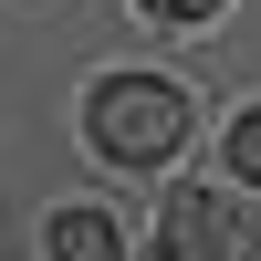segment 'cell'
Returning a JSON list of instances; mask_svg holds the SVG:
<instances>
[{
	"label": "cell",
	"instance_id": "cell-1",
	"mask_svg": "<svg viewBox=\"0 0 261 261\" xmlns=\"http://www.w3.org/2000/svg\"><path fill=\"white\" fill-rule=\"evenodd\" d=\"M84 136H94L105 167H157V157H178V136H188V94L167 73H105L94 94H84Z\"/></svg>",
	"mask_w": 261,
	"mask_h": 261
},
{
	"label": "cell",
	"instance_id": "cell-2",
	"mask_svg": "<svg viewBox=\"0 0 261 261\" xmlns=\"http://www.w3.org/2000/svg\"><path fill=\"white\" fill-rule=\"evenodd\" d=\"M157 261H251V220H241V209H230L209 178H188V188H167Z\"/></svg>",
	"mask_w": 261,
	"mask_h": 261
},
{
	"label": "cell",
	"instance_id": "cell-3",
	"mask_svg": "<svg viewBox=\"0 0 261 261\" xmlns=\"http://www.w3.org/2000/svg\"><path fill=\"white\" fill-rule=\"evenodd\" d=\"M42 251H53V261H125V241H115V220H105V209H53Z\"/></svg>",
	"mask_w": 261,
	"mask_h": 261
},
{
	"label": "cell",
	"instance_id": "cell-4",
	"mask_svg": "<svg viewBox=\"0 0 261 261\" xmlns=\"http://www.w3.org/2000/svg\"><path fill=\"white\" fill-rule=\"evenodd\" d=\"M230 178H251V188H261V105L230 125Z\"/></svg>",
	"mask_w": 261,
	"mask_h": 261
},
{
	"label": "cell",
	"instance_id": "cell-5",
	"mask_svg": "<svg viewBox=\"0 0 261 261\" xmlns=\"http://www.w3.org/2000/svg\"><path fill=\"white\" fill-rule=\"evenodd\" d=\"M146 11H157V21H209L220 0H146Z\"/></svg>",
	"mask_w": 261,
	"mask_h": 261
}]
</instances>
